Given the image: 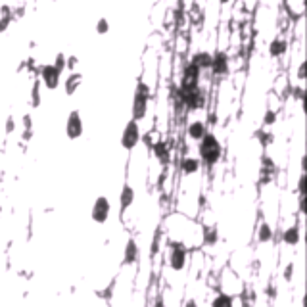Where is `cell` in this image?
Returning <instances> with one entry per match:
<instances>
[{
	"mask_svg": "<svg viewBox=\"0 0 307 307\" xmlns=\"http://www.w3.org/2000/svg\"><path fill=\"white\" fill-rule=\"evenodd\" d=\"M198 154H200V161L206 167H213L221 161L223 157V144L221 140L215 136V133L208 131L200 140H198Z\"/></svg>",
	"mask_w": 307,
	"mask_h": 307,
	"instance_id": "obj_1",
	"label": "cell"
},
{
	"mask_svg": "<svg viewBox=\"0 0 307 307\" xmlns=\"http://www.w3.org/2000/svg\"><path fill=\"white\" fill-rule=\"evenodd\" d=\"M150 98H152V89L146 81H138L136 83V89L133 94V106H131V119L134 121H142L148 114V104H150Z\"/></svg>",
	"mask_w": 307,
	"mask_h": 307,
	"instance_id": "obj_2",
	"label": "cell"
},
{
	"mask_svg": "<svg viewBox=\"0 0 307 307\" xmlns=\"http://www.w3.org/2000/svg\"><path fill=\"white\" fill-rule=\"evenodd\" d=\"M177 96L181 98V102H183V106H186L190 112H198V110H206V106H208V92L206 89H202L200 85L196 87V89H190V91H177Z\"/></svg>",
	"mask_w": 307,
	"mask_h": 307,
	"instance_id": "obj_3",
	"label": "cell"
},
{
	"mask_svg": "<svg viewBox=\"0 0 307 307\" xmlns=\"http://www.w3.org/2000/svg\"><path fill=\"white\" fill-rule=\"evenodd\" d=\"M169 257H167V265H169V269L171 271H175V273H181L186 269V265H188V248L184 246V242H175V240H171L169 242Z\"/></svg>",
	"mask_w": 307,
	"mask_h": 307,
	"instance_id": "obj_4",
	"label": "cell"
},
{
	"mask_svg": "<svg viewBox=\"0 0 307 307\" xmlns=\"http://www.w3.org/2000/svg\"><path fill=\"white\" fill-rule=\"evenodd\" d=\"M121 148L127 152H133L140 142H142V131H140V123L134 119H129L127 125L123 127L121 133Z\"/></svg>",
	"mask_w": 307,
	"mask_h": 307,
	"instance_id": "obj_5",
	"label": "cell"
},
{
	"mask_svg": "<svg viewBox=\"0 0 307 307\" xmlns=\"http://www.w3.org/2000/svg\"><path fill=\"white\" fill-rule=\"evenodd\" d=\"M110 215H112V204L106 196H98L92 204L91 210V219L98 225H106L110 221Z\"/></svg>",
	"mask_w": 307,
	"mask_h": 307,
	"instance_id": "obj_6",
	"label": "cell"
},
{
	"mask_svg": "<svg viewBox=\"0 0 307 307\" xmlns=\"http://www.w3.org/2000/svg\"><path fill=\"white\" fill-rule=\"evenodd\" d=\"M85 133V123H83V117H81V112L79 110H71L67 119H65V134L69 140H77L81 138Z\"/></svg>",
	"mask_w": 307,
	"mask_h": 307,
	"instance_id": "obj_7",
	"label": "cell"
},
{
	"mask_svg": "<svg viewBox=\"0 0 307 307\" xmlns=\"http://www.w3.org/2000/svg\"><path fill=\"white\" fill-rule=\"evenodd\" d=\"M200 77H202V71L192 63L188 61L183 69V77H181V85L177 87V91H190V89H196L200 85Z\"/></svg>",
	"mask_w": 307,
	"mask_h": 307,
	"instance_id": "obj_8",
	"label": "cell"
},
{
	"mask_svg": "<svg viewBox=\"0 0 307 307\" xmlns=\"http://www.w3.org/2000/svg\"><path fill=\"white\" fill-rule=\"evenodd\" d=\"M38 81L48 89V91H56L60 87V81H61V71L54 67V63H46L40 67L38 71Z\"/></svg>",
	"mask_w": 307,
	"mask_h": 307,
	"instance_id": "obj_9",
	"label": "cell"
},
{
	"mask_svg": "<svg viewBox=\"0 0 307 307\" xmlns=\"http://www.w3.org/2000/svg\"><path fill=\"white\" fill-rule=\"evenodd\" d=\"M213 77H225L230 71V61H229V54L223 50H217L211 54V65H210Z\"/></svg>",
	"mask_w": 307,
	"mask_h": 307,
	"instance_id": "obj_10",
	"label": "cell"
},
{
	"mask_svg": "<svg viewBox=\"0 0 307 307\" xmlns=\"http://www.w3.org/2000/svg\"><path fill=\"white\" fill-rule=\"evenodd\" d=\"M140 257V246L134 238H129L127 244L123 248V259H121V265L123 267H129V265H134Z\"/></svg>",
	"mask_w": 307,
	"mask_h": 307,
	"instance_id": "obj_11",
	"label": "cell"
},
{
	"mask_svg": "<svg viewBox=\"0 0 307 307\" xmlns=\"http://www.w3.org/2000/svg\"><path fill=\"white\" fill-rule=\"evenodd\" d=\"M134 198H136L134 188H133L129 183H125L121 188V192H119V215H121V219H123V215L127 213V210L134 204Z\"/></svg>",
	"mask_w": 307,
	"mask_h": 307,
	"instance_id": "obj_12",
	"label": "cell"
},
{
	"mask_svg": "<svg viewBox=\"0 0 307 307\" xmlns=\"http://www.w3.org/2000/svg\"><path fill=\"white\" fill-rule=\"evenodd\" d=\"M200 165H202V161L198 157L184 155L183 154V157L179 161V171H181V175H184V177H190V175H196L200 171Z\"/></svg>",
	"mask_w": 307,
	"mask_h": 307,
	"instance_id": "obj_13",
	"label": "cell"
},
{
	"mask_svg": "<svg viewBox=\"0 0 307 307\" xmlns=\"http://www.w3.org/2000/svg\"><path fill=\"white\" fill-rule=\"evenodd\" d=\"M300 242H302V229H300V225H290L288 229H284V232H282V244L296 248Z\"/></svg>",
	"mask_w": 307,
	"mask_h": 307,
	"instance_id": "obj_14",
	"label": "cell"
},
{
	"mask_svg": "<svg viewBox=\"0 0 307 307\" xmlns=\"http://www.w3.org/2000/svg\"><path fill=\"white\" fill-rule=\"evenodd\" d=\"M206 133H208V123L202 121V119H194V121L188 123V127H186V134L194 142H198Z\"/></svg>",
	"mask_w": 307,
	"mask_h": 307,
	"instance_id": "obj_15",
	"label": "cell"
},
{
	"mask_svg": "<svg viewBox=\"0 0 307 307\" xmlns=\"http://www.w3.org/2000/svg\"><path fill=\"white\" fill-rule=\"evenodd\" d=\"M152 148H154V155L157 157V161L161 165H169V161H171V148H169V144L165 140H159V142L154 144Z\"/></svg>",
	"mask_w": 307,
	"mask_h": 307,
	"instance_id": "obj_16",
	"label": "cell"
},
{
	"mask_svg": "<svg viewBox=\"0 0 307 307\" xmlns=\"http://www.w3.org/2000/svg\"><path fill=\"white\" fill-rule=\"evenodd\" d=\"M273 238H275L273 227H271L267 221H261V223L257 225V242H259V244H269V242H273Z\"/></svg>",
	"mask_w": 307,
	"mask_h": 307,
	"instance_id": "obj_17",
	"label": "cell"
},
{
	"mask_svg": "<svg viewBox=\"0 0 307 307\" xmlns=\"http://www.w3.org/2000/svg\"><path fill=\"white\" fill-rule=\"evenodd\" d=\"M190 61H192L200 71H206V69H210V65H211V54L206 52V50H198V52L192 54Z\"/></svg>",
	"mask_w": 307,
	"mask_h": 307,
	"instance_id": "obj_18",
	"label": "cell"
},
{
	"mask_svg": "<svg viewBox=\"0 0 307 307\" xmlns=\"http://www.w3.org/2000/svg\"><path fill=\"white\" fill-rule=\"evenodd\" d=\"M288 52V42L284 38H273L271 44H269V56L275 60V58H282L284 54Z\"/></svg>",
	"mask_w": 307,
	"mask_h": 307,
	"instance_id": "obj_19",
	"label": "cell"
},
{
	"mask_svg": "<svg viewBox=\"0 0 307 307\" xmlns=\"http://www.w3.org/2000/svg\"><path fill=\"white\" fill-rule=\"evenodd\" d=\"M79 85H81V73H71L67 79H65V94L67 96H71V94H75L77 89H79Z\"/></svg>",
	"mask_w": 307,
	"mask_h": 307,
	"instance_id": "obj_20",
	"label": "cell"
},
{
	"mask_svg": "<svg viewBox=\"0 0 307 307\" xmlns=\"http://www.w3.org/2000/svg\"><path fill=\"white\" fill-rule=\"evenodd\" d=\"M217 242H219V230H217V227H206L204 229V244L215 246Z\"/></svg>",
	"mask_w": 307,
	"mask_h": 307,
	"instance_id": "obj_21",
	"label": "cell"
},
{
	"mask_svg": "<svg viewBox=\"0 0 307 307\" xmlns=\"http://www.w3.org/2000/svg\"><path fill=\"white\" fill-rule=\"evenodd\" d=\"M255 136H257V140H259V144L263 146V148H267V146H271L273 142H275V134L273 133H267V131H255Z\"/></svg>",
	"mask_w": 307,
	"mask_h": 307,
	"instance_id": "obj_22",
	"label": "cell"
},
{
	"mask_svg": "<svg viewBox=\"0 0 307 307\" xmlns=\"http://www.w3.org/2000/svg\"><path fill=\"white\" fill-rule=\"evenodd\" d=\"M232 304H234V298H232L230 294H225V292H221L217 298H213V302H211V306H213V307L232 306Z\"/></svg>",
	"mask_w": 307,
	"mask_h": 307,
	"instance_id": "obj_23",
	"label": "cell"
},
{
	"mask_svg": "<svg viewBox=\"0 0 307 307\" xmlns=\"http://www.w3.org/2000/svg\"><path fill=\"white\" fill-rule=\"evenodd\" d=\"M276 119H278L276 110H273V108H267V110H265V114H263L261 125H263V127H271V125H275L276 123Z\"/></svg>",
	"mask_w": 307,
	"mask_h": 307,
	"instance_id": "obj_24",
	"label": "cell"
},
{
	"mask_svg": "<svg viewBox=\"0 0 307 307\" xmlns=\"http://www.w3.org/2000/svg\"><path fill=\"white\" fill-rule=\"evenodd\" d=\"M38 106H40V81H35L31 92V108H38Z\"/></svg>",
	"mask_w": 307,
	"mask_h": 307,
	"instance_id": "obj_25",
	"label": "cell"
},
{
	"mask_svg": "<svg viewBox=\"0 0 307 307\" xmlns=\"http://www.w3.org/2000/svg\"><path fill=\"white\" fill-rule=\"evenodd\" d=\"M110 31V21H108V18H100L98 21H96V33L98 35H106Z\"/></svg>",
	"mask_w": 307,
	"mask_h": 307,
	"instance_id": "obj_26",
	"label": "cell"
},
{
	"mask_svg": "<svg viewBox=\"0 0 307 307\" xmlns=\"http://www.w3.org/2000/svg\"><path fill=\"white\" fill-rule=\"evenodd\" d=\"M294 273H296V263L294 261H290L286 267H284V273H282V276H284V280L286 282H292V278H294Z\"/></svg>",
	"mask_w": 307,
	"mask_h": 307,
	"instance_id": "obj_27",
	"label": "cell"
},
{
	"mask_svg": "<svg viewBox=\"0 0 307 307\" xmlns=\"http://www.w3.org/2000/svg\"><path fill=\"white\" fill-rule=\"evenodd\" d=\"M306 183H307V175L306 171H302L300 179H298V196H306Z\"/></svg>",
	"mask_w": 307,
	"mask_h": 307,
	"instance_id": "obj_28",
	"label": "cell"
},
{
	"mask_svg": "<svg viewBox=\"0 0 307 307\" xmlns=\"http://www.w3.org/2000/svg\"><path fill=\"white\" fill-rule=\"evenodd\" d=\"M65 60H67V56L65 54H56V60H54V67L56 69H60V71H63L65 69Z\"/></svg>",
	"mask_w": 307,
	"mask_h": 307,
	"instance_id": "obj_29",
	"label": "cell"
},
{
	"mask_svg": "<svg viewBox=\"0 0 307 307\" xmlns=\"http://www.w3.org/2000/svg\"><path fill=\"white\" fill-rule=\"evenodd\" d=\"M4 131H6V134H12L14 131H16V119L10 115L8 119H6V125H4Z\"/></svg>",
	"mask_w": 307,
	"mask_h": 307,
	"instance_id": "obj_30",
	"label": "cell"
},
{
	"mask_svg": "<svg viewBox=\"0 0 307 307\" xmlns=\"http://www.w3.org/2000/svg\"><path fill=\"white\" fill-rule=\"evenodd\" d=\"M292 96H294L298 102H302V100H304V96H306L304 87H292Z\"/></svg>",
	"mask_w": 307,
	"mask_h": 307,
	"instance_id": "obj_31",
	"label": "cell"
},
{
	"mask_svg": "<svg viewBox=\"0 0 307 307\" xmlns=\"http://www.w3.org/2000/svg\"><path fill=\"white\" fill-rule=\"evenodd\" d=\"M10 23H12V16H0V33L8 29Z\"/></svg>",
	"mask_w": 307,
	"mask_h": 307,
	"instance_id": "obj_32",
	"label": "cell"
},
{
	"mask_svg": "<svg viewBox=\"0 0 307 307\" xmlns=\"http://www.w3.org/2000/svg\"><path fill=\"white\" fill-rule=\"evenodd\" d=\"M157 251H159V236H155V240L152 242V248H150V255H157Z\"/></svg>",
	"mask_w": 307,
	"mask_h": 307,
	"instance_id": "obj_33",
	"label": "cell"
},
{
	"mask_svg": "<svg viewBox=\"0 0 307 307\" xmlns=\"http://www.w3.org/2000/svg\"><path fill=\"white\" fill-rule=\"evenodd\" d=\"M21 121H23V129H33V117H31L29 114H25Z\"/></svg>",
	"mask_w": 307,
	"mask_h": 307,
	"instance_id": "obj_34",
	"label": "cell"
},
{
	"mask_svg": "<svg viewBox=\"0 0 307 307\" xmlns=\"http://www.w3.org/2000/svg\"><path fill=\"white\" fill-rule=\"evenodd\" d=\"M77 56H69V58H67V60H65V67H69V69H73V67H75V65H77Z\"/></svg>",
	"mask_w": 307,
	"mask_h": 307,
	"instance_id": "obj_35",
	"label": "cell"
},
{
	"mask_svg": "<svg viewBox=\"0 0 307 307\" xmlns=\"http://www.w3.org/2000/svg\"><path fill=\"white\" fill-rule=\"evenodd\" d=\"M298 79H300V81L306 79V63H304V61H302L300 67H298Z\"/></svg>",
	"mask_w": 307,
	"mask_h": 307,
	"instance_id": "obj_36",
	"label": "cell"
},
{
	"mask_svg": "<svg viewBox=\"0 0 307 307\" xmlns=\"http://www.w3.org/2000/svg\"><path fill=\"white\" fill-rule=\"evenodd\" d=\"M298 202H300V215L306 213V196H298Z\"/></svg>",
	"mask_w": 307,
	"mask_h": 307,
	"instance_id": "obj_37",
	"label": "cell"
},
{
	"mask_svg": "<svg viewBox=\"0 0 307 307\" xmlns=\"http://www.w3.org/2000/svg\"><path fill=\"white\" fill-rule=\"evenodd\" d=\"M23 140H31L33 138V129H23Z\"/></svg>",
	"mask_w": 307,
	"mask_h": 307,
	"instance_id": "obj_38",
	"label": "cell"
},
{
	"mask_svg": "<svg viewBox=\"0 0 307 307\" xmlns=\"http://www.w3.org/2000/svg\"><path fill=\"white\" fill-rule=\"evenodd\" d=\"M300 167H302L300 171H307V157H306V154L302 155V161H300Z\"/></svg>",
	"mask_w": 307,
	"mask_h": 307,
	"instance_id": "obj_39",
	"label": "cell"
},
{
	"mask_svg": "<svg viewBox=\"0 0 307 307\" xmlns=\"http://www.w3.org/2000/svg\"><path fill=\"white\" fill-rule=\"evenodd\" d=\"M229 2H230V0H221V4H229Z\"/></svg>",
	"mask_w": 307,
	"mask_h": 307,
	"instance_id": "obj_40",
	"label": "cell"
}]
</instances>
